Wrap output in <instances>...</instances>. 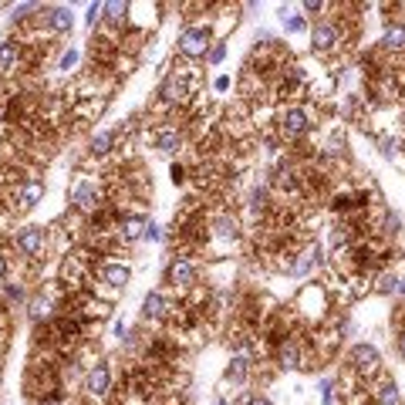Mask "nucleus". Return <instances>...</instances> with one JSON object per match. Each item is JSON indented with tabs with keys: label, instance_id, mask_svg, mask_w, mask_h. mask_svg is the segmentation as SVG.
<instances>
[{
	"label": "nucleus",
	"instance_id": "1",
	"mask_svg": "<svg viewBox=\"0 0 405 405\" xmlns=\"http://www.w3.org/2000/svg\"><path fill=\"white\" fill-rule=\"evenodd\" d=\"M277 129L284 138H301V135L311 132V115L304 108H284L280 118H277Z\"/></svg>",
	"mask_w": 405,
	"mask_h": 405
},
{
	"label": "nucleus",
	"instance_id": "2",
	"mask_svg": "<svg viewBox=\"0 0 405 405\" xmlns=\"http://www.w3.org/2000/svg\"><path fill=\"white\" fill-rule=\"evenodd\" d=\"M206 48H210V31L206 27H186L179 34V55H186V58H203Z\"/></svg>",
	"mask_w": 405,
	"mask_h": 405
},
{
	"label": "nucleus",
	"instance_id": "3",
	"mask_svg": "<svg viewBox=\"0 0 405 405\" xmlns=\"http://www.w3.org/2000/svg\"><path fill=\"white\" fill-rule=\"evenodd\" d=\"M14 243H17V250L24 253V257H31V260H34V257H41V253H44L48 236H44V230H41V227H24V230L17 233V240H14Z\"/></svg>",
	"mask_w": 405,
	"mask_h": 405
},
{
	"label": "nucleus",
	"instance_id": "4",
	"mask_svg": "<svg viewBox=\"0 0 405 405\" xmlns=\"http://www.w3.org/2000/svg\"><path fill=\"white\" fill-rule=\"evenodd\" d=\"M71 203H75L81 213H95L98 210V190L92 179H78L75 190H71Z\"/></svg>",
	"mask_w": 405,
	"mask_h": 405
},
{
	"label": "nucleus",
	"instance_id": "5",
	"mask_svg": "<svg viewBox=\"0 0 405 405\" xmlns=\"http://www.w3.org/2000/svg\"><path fill=\"white\" fill-rule=\"evenodd\" d=\"M341 44V34H338V27L334 24H318L314 31H311V48L314 51H321V55H328Z\"/></svg>",
	"mask_w": 405,
	"mask_h": 405
},
{
	"label": "nucleus",
	"instance_id": "6",
	"mask_svg": "<svg viewBox=\"0 0 405 405\" xmlns=\"http://www.w3.org/2000/svg\"><path fill=\"white\" fill-rule=\"evenodd\" d=\"M173 311H176L173 301H169L166 294H159V290L145 294V301H142V314H145V318H152V321H166Z\"/></svg>",
	"mask_w": 405,
	"mask_h": 405
},
{
	"label": "nucleus",
	"instance_id": "7",
	"mask_svg": "<svg viewBox=\"0 0 405 405\" xmlns=\"http://www.w3.org/2000/svg\"><path fill=\"white\" fill-rule=\"evenodd\" d=\"M351 365H355L358 375H375L378 365H382V358H378V351H375L371 345H358L355 351H351Z\"/></svg>",
	"mask_w": 405,
	"mask_h": 405
},
{
	"label": "nucleus",
	"instance_id": "8",
	"mask_svg": "<svg viewBox=\"0 0 405 405\" xmlns=\"http://www.w3.org/2000/svg\"><path fill=\"white\" fill-rule=\"evenodd\" d=\"M85 388H88L92 395H105V392L112 388V368H108V362H95V365H92L88 378H85Z\"/></svg>",
	"mask_w": 405,
	"mask_h": 405
},
{
	"label": "nucleus",
	"instance_id": "9",
	"mask_svg": "<svg viewBox=\"0 0 405 405\" xmlns=\"http://www.w3.org/2000/svg\"><path fill=\"white\" fill-rule=\"evenodd\" d=\"M41 196H44V183H38V179H31V183H20L17 193H14V206L24 213V210H31V206H38Z\"/></svg>",
	"mask_w": 405,
	"mask_h": 405
},
{
	"label": "nucleus",
	"instance_id": "10",
	"mask_svg": "<svg viewBox=\"0 0 405 405\" xmlns=\"http://www.w3.org/2000/svg\"><path fill=\"white\" fill-rule=\"evenodd\" d=\"M166 280L173 284V287H193L196 284V267L190 260H173L169 270H166Z\"/></svg>",
	"mask_w": 405,
	"mask_h": 405
},
{
	"label": "nucleus",
	"instance_id": "11",
	"mask_svg": "<svg viewBox=\"0 0 405 405\" xmlns=\"http://www.w3.org/2000/svg\"><path fill=\"white\" fill-rule=\"evenodd\" d=\"M186 95H190V78L186 75H173L166 85H162V101H169V105H179V101H186Z\"/></svg>",
	"mask_w": 405,
	"mask_h": 405
},
{
	"label": "nucleus",
	"instance_id": "12",
	"mask_svg": "<svg viewBox=\"0 0 405 405\" xmlns=\"http://www.w3.org/2000/svg\"><path fill=\"white\" fill-rule=\"evenodd\" d=\"M152 142H155V149H159V152L176 155V152H179V145H183V135L176 132V129H159Z\"/></svg>",
	"mask_w": 405,
	"mask_h": 405
},
{
	"label": "nucleus",
	"instance_id": "13",
	"mask_svg": "<svg viewBox=\"0 0 405 405\" xmlns=\"http://www.w3.org/2000/svg\"><path fill=\"white\" fill-rule=\"evenodd\" d=\"M129 277H132V270L125 267V264H108V267L101 270V280H105L108 287H125Z\"/></svg>",
	"mask_w": 405,
	"mask_h": 405
},
{
	"label": "nucleus",
	"instance_id": "14",
	"mask_svg": "<svg viewBox=\"0 0 405 405\" xmlns=\"http://www.w3.org/2000/svg\"><path fill=\"white\" fill-rule=\"evenodd\" d=\"M145 216H125L122 223H118V233H122V240H138V236H145Z\"/></svg>",
	"mask_w": 405,
	"mask_h": 405
},
{
	"label": "nucleus",
	"instance_id": "15",
	"mask_svg": "<svg viewBox=\"0 0 405 405\" xmlns=\"http://www.w3.org/2000/svg\"><path fill=\"white\" fill-rule=\"evenodd\" d=\"M213 233H216L220 240H236V233H240V223L233 220L230 213H220V216L213 220Z\"/></svg>",
	"mask_w": 405,
	"mask_h": 405
},
{
	"label": "nucleus",
	"instance_id": "16",
	"mask_svg": "<svg viewBox=\"0 0 405 405\" xmlns=\"http://www.w3.org/2000/svg\"><path fill=\"white\" fill-rule=\"evenodd\" d=\"M17 58H20V44L17 41H3V44H0V75L10 71V68L17 64Z\"/></svg>",
	"mask_w": 405,
	"mask_h": 405
},
{
	"label": "nucleus",
	"instance_id": "17",
	"mask_svg": "<svg viewBox=\"0 0 405 405\" xmlns=\"http://www.w3.org/2000/svg\"><path fill=\"white\" fill-rule=\"evenodd\" d=\"M250 375V358H243V355H236L230 362V368H227V382H233V385H240L243 378Z\"/></svg>",
	"mask_w": 405,
	"mask_h": 405
},
{
	"label": "nucleus",
	"instance_id": "18",
	"mask_svg": "<svg viewBox=\"0 0 405 405\" xmlns=\"http://www.w3.org/2000/svg\"><path fill=\"white\" fill-rule=\"evenodd\" d=\"M314 267H318V247H311V250L301 253V257H297V264L290 267V273H294V277H308Z\"/></svg>",
	"mask_w": 405,
	"mask_h": 405
},
{
	"label": "nucleus",
	"instance_id": "19",
	"mask_svg": "<svg viewBox=\"0 0 405 405\" xmlns=\"http://www.w3.org/2000/svg\"><path fill=\"white\" fill-rule=\"evenodd\" d=\"M48 24H51V31L64 34V31H71V14H68L64 7H51V10H48Z\"/></svg>",
	"mask_w": 405,
	"mask_h": 405
},
{
	"label": "nucleus",
	"instance_id": "20",
	"mask_svg": "<svg viewBox=\"0 0 405 405\" xmlns=\"http://www.w3.org/2000/svg\"><path fill=\"white\" fill-rule=\"evenodd\" d=\"M375 405H399V385L395 382H382L375 388Z\"/></svg>",
	"mask_w": 405,
	"mask_h": 405
},
{
	"label": "nucleus",
	"instance_id": "21",
	"mask_svg": "<svg viewBox=\"0 0 405 405\" xmlns=\"http://www.w3.org/2000/svg\"><path fill=\"white\" fill-rule=\"evenodd\" d=\"M280 365L301 368V348H297V341H284V345H280Z\"/></svg>",
	"mask_w": 405,
	"mask_h": 405
},
{
	"label": "nucleus",
	"instance_id": "22",
	"mask_svg": "<svg viewBox=\"0 0 405 405\" xmlns=\"http://www.w3.org/2000/svg\"><path fill=\"white\" fill-rule=\"evenodd\" d=\"M385 48L388 51H402L405 48V24H392L385 31Z\"/></svg>",
	"mask_w": 405,
	"mask_h": 405
},
{
	"label": "nucleus",
	"instance_id": "23",
	"mask_svg": "<svg viewBox=\"0 0 405 405\" xmlns=\"http://www.w3.org/2000/svg\"><path fill=\"white\" fill-rule=\"evenodd\" d=\"M31 321L34 325H48L51 321V301H31Z\"/></svg>",
	"mask_w": 405,
	"mask_h": 405
},
{
	"label": "nucleus",
	"instance_id": "24",
	"mask_svg": "<svg viewBox=\"0 0 405 405\" xmlns=\"http://www.w3.org/2000/svg\"><path fill=\"white\" fill-rule=\"evenodd\" d=\"M112 142H115V132H101V135H95V138H92V152H108V149H112Z\"/></svg>",
	"mask_w": 405,
	"mask_h": 405
},
{
	"label": "nucleus",
	"instance_id": "25",
	"mask_svg": "<svg viewBox=\"0 0 405 405\" xmlns=\"http://www.w3.org/2000/svg\"><path fill=\"white\" fill-rule=\"evenodd\" d=\"M105 10H108V20H112V24H122V20H125V3H105Z\"/></svg>",
	"mask_w": 405,
	"mask_h": 405
},
{
	"label": "nucleus",
	"instance_id": "26",
	"mask_svg": "<svg viewBox=\"0 0 405 405\" xmlns=\"http://www.w3.org/2000/svg\"><path fill=\"white\" fill-rule=\"evenodd\" d=\"M378 145H382V155H385V159H392V155H399V138H382Z\"/></svg>",
	"mask_w": 405,
	"mask_h": 405
},
{
	"label": "nucleus",
	"instance_id": "27",
	"mask_svg": "<svg viewBox=\"0 0 405 405\" xmlns=\"http://www.w3.org/2000/svg\"><path fill=\"white\" fill-rule=\"evenodd\" d=\"M101 14H105V3H92V7H88V24L95 27L98 20H101Z\"/></svg>",
	"mask_w": 405,
	"mask_h": 405
},
{
	"label": "nucleus",
	"instance_id": "28",
	"mask_svg": "<svg viewBox=\"0 0 405 405\" xmlns=\"http://www.w3.org/2000/svg\"><path fill=\"white\" fill-rule=\"evenodd\" d=\"M321 392H325V395H321V402L334 405V382H325V385H321Z\"/></svg>",
	"mask_w": 405,
	"mask_h": 405
},
{
	"label": "nucleus",
	"instance_id": "29",
	"mask_svg": "<svg viewBox=\"0 0 405 405\" xmlns=\"http://www.w3.org/2000/svg\"><path fill=\"white\" fill-rule=\"evenodd\" d=\"M284 27H287L290 34H297V31H304V17H287L284 20Z\"/></svg>",
	"mask_w": 405,
	"mask_h": 405
},
{
	"label": "nucleus",
	"instance_id": "30",
	"mask_svg": "<svg viewBox=\"0 0 405 405\" xmlns=\"http://www.w3.org/2000/svg\"><path fill=\"white\" fill-rule=\"evenodd\" d=\"M223 55H227V44L220 41V44H216V48L210 51V61H213V64H220V61H223Z\"/></svg>",
	"mask_w": 405,
	"mask_h": 405
},
{
	"label": "nucleus",
	"instance_id": "31",
	"mask_svg": "<svg viewBox=\"0 0 405 405\" xmlns=\"http://www.w3.org/2000/svg\"><path fill=\"white\" fill-rule=\"evenodd\" d=\"M378 290H382V294H388V290H399V280H395V277H382Z\"/></svg>",
	"mask_w": 405,
	"mask_h": 405
},
{
	"label": "nucleus",
	"instance_id": "32",
	"mask_svg": "<svg viewBox=\"0 0 405 405\" xmlns=\"http://www.w3.org/2000/svg\"><path fill=\"white\" fill-rule=\"evenodd\" d=\"M75 61H78V51H68V55H61V68L68 71V68H75Z\"/></svg>",
	"mask_w": 405,
	"mask_h": 405
},
{
	"label": "nucleus",
	"instance_id": "33",
	"mask_svg": "<svg viewBox=\"0 0 405 405\" xmlns=\"http://www.w3.org/2000/svg\"><path fill=\"white\" fill-rule=\"evenodd\" d=\"M38 405H64V402H61V395H55V399H41Z\"/></svg>",
	"mask_w": 405,
	"mask_h": 405
},
{
	"label": "nucleus",
	"instance_id": "34",
	"mask_svg": "<svg viewBox=\"0 0 405 405\" xmlns=\"http://www.w3.org/2000/svg\"><path fill=\"white\" fill-rule=\"evenodd\" d=\"M247 405H270V399H264V395H257V399H250Z\"/></svg>",
	"mask_w": 405,
	"mask_h": 405
},
{
	"label": "nucleus",
	"instance_id": "35",
	"mask_svg": "<svg viewBox=\"0 0 405 405\" xmlns=\"http://www.w3.org/2000/svg\"><path fill=\"white\" fill-rule=\"evenodd\" d=\"M399 351H402V358H405V331H402V338H399Z\"/></svg>",
	"mask_w": 405,
	"mask_h": 405
},
{
	"label": "nucleus",
	"instance_id": "36",
	"mask_svg": "<svg viewBox=\"0 0 405 405\" xmlns=\"http://www.w3.org/2000/svg\"><path fill=\"white\" fill-rule=\"evenodd\" d=\"M3 270H7V264H3V257H0V277H3Z\"/></svg>",
	"mask_w": 405,
	"mask_h": 405
},
{
	"label": "nucleus",
	"instance_id": "37",
	"mask_svg": "<svg viewBox=\"0 0 405 405\" xmlns=\"http://www.w3.org/2000/svg\"><path fill=\"white\" fill-rule=\"evenodd\" d=\"M399 294H405V280H402V287H399Z\"/></svg>",
	"mask_w": 405,
	"mask_h": 405
}]
</instances>
